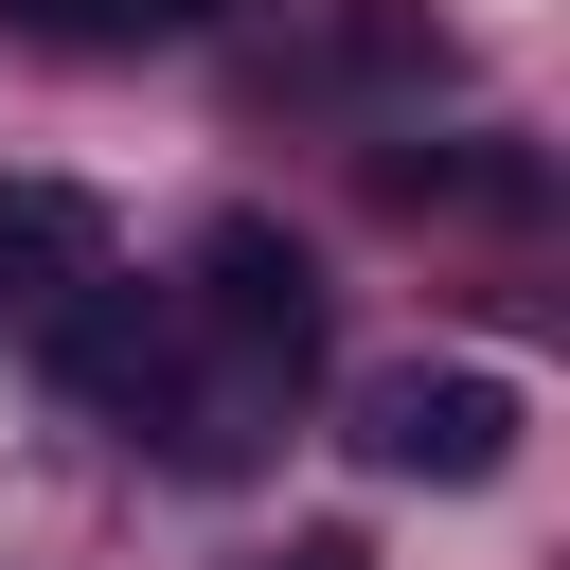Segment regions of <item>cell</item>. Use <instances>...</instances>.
<instances>
[{
    "label": "cell",
    "mask_w": 570,
    "mask_h": 570,
    "mask_svg": "<svg viewBox=\"0 0 570 570\" xmlns=\"http://www.w3.org/2000/svg\"><path fill=\"white\" fill-rule=\"evenodd\" d=\"M445 71H463V36H445L428 0H338V18L267 71V89H374V107H428Z\"/></svg>",
    "instance_id": "obj_4"
},
{
    "label": "cell",
    "mask_w": 570,
    "mask_h": 570,
    "mask_svg": "<svg viewBox=\"0 0 570 570\" xmlns=\"http://www.w3.org/2000/svg\"><path fill=\"white\" fill-rule=\"evenodd\" d=\"M267 570H374V534H356V517H321V534H285Z\"/></svg>",
    "instance_id": "obj_8"
},
{
    "label": "cell",
    "mask_w": 570,
    "mask_h": 570,
    "mask_svg": "<svg viewBox=\"0 0 570 570\" xmlns=\"http://www.w3.org/2000/svg\"><path fill=\"white\" fill-rule=\"evenodd\" d=\"M178 338L232 356L249 392H303V374H321V249H303L285 214H214L196 267H178Z\"/></svg>",
    "instance_id": "obj_1"
},
{
    "label": "cell",
    "mask_w": 570,
    "mask_h": 570,
    "mask_svg": "<svg viewBox=\"0 0 570 570\" xmlns=\"http://www.w3.org/2000/svg\"><path fill=\"white\" fill-rule=\"evenodd\" d=\"M374 196H392V214H534L552 160L499 142V125H463V142H374Z\"/></svg>",
    "instance_id": "obj_6"
},
{
    "label": "cell",
    "mask_w": 570,
    "mask_h": 570,
    "mask_svg": "<svg viewBox=\"0 0 570 570\" xmlns=\"http://www.w3.org/2000/svg\"><path fill=\"white\" fill-rule=\"evenodd\" d=\"M89 267H125V249H107V196H89V178H0V321L36 338Z\"/></svg>",
    "instance_id": "obj_5"
},
{
    "label": "cell",
    "mask_w": 570,
    "mask_h": 570,
    "mask_svg": "<svg viewBox=\"0 0 570 570\" xmlns=\"http://www.w3.org/2000/svg\"><path fill=\"white\" fill-rule=\"evenodd\" d=\"M160 356H178V285H125V267H89V285L36 321V374H53L71 410H142Z\"/></svg>",
    "instance_id": "obj_3"
},
{
    "label": "cell",
    "mask_w": 570,
    "mask_h": 570,
    "mask_svg": "<svg viewBox=\"0 0 570 570\" xmlns=\"http://www.w3.org/2000/svg\"><path fill=\"white\" fill-rule=\"evenodd\" d=\"M232 0H89V53H178V36H214Z\"/></svg>",
    "instance_id": "obj_7"
},
{
    "label": "cell",
    "mask_w": 570,
    "mask_h": 570,
    "mask_svg": "<svg viewBox=\"0 0 570 570\" xmlns=\"http://www.w3.org/2000/svg\"><path fill=\"white\" fill-rule=\"evenodd\" d=\"M517 428H534V392H517L499 356H392V374L356 392V463H374V481H428V499H481V481L517 463Z\"/></svg>",
    "instance_id": "obj_2"
},
{
    "label": "cell",
    "mask_w": 570,
    "mask_h": 570,
    "mask_svg": "<svg viewBox=\"0 0 570 570\" xmlns=\"http://www.w3.org/2000/svg\"><path fill=\"white\" fill-rule=\"evenodd\" d=\"M0 18H18L36 53H89V0H0Z\"/></svg>",
    "instance_id": "obj_9"
}]
</instances>
